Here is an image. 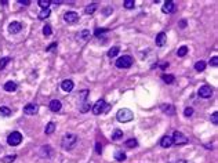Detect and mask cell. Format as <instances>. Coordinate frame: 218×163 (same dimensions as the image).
I'll use <instances>...</instances> for the list:
<instances>
[{
	"label": "cell",
	"mask_w": 218,
	"mask_h": 163,
	"mask_svg": "<svg viewBox=\"0 0 218 163\" xmlns=\"http://www.w3.org/2000/svg\"><path fill=\"white\" fill-rule=\"evenodd\" d=\"M50 14H51L50 9L43 10V11H41L40 14H39V19H46V18H48V17H50Z\"/></svg>",
	"instance_id": "25"
},
{
	"label": "cell",
	"mask_w": 218,
	"mask_h": 163,
	"mask_svg": "<svg viewBox=\"0 0 218 163\" xmlns=\"http://www.w3.org/2000/svg\"><path fill=\"white\" fill-rule=\"evenodd\" d=\"M123 4H124V7H126V9L131 10V9H134L135 1H134V0H124V1H123Z\"/></svg>",
	"instance_id": "31"
},
{
	"label": "cell",
	"mask_w": 218,
	"mask_h": 163,
	"mask_svg": "<svg viewBox=\"0 0 218 163\" xmlns=\"http://www.w3.org/2000/svg\"><path fill=\"white\" fill-rule=\"evenodd\" d=\"M15 158H17V155H7V156L3 158V163H13L15 160Z\"/></svg>",
	"instance_id": "33"
},
{
	"label": "cell",
	"mask_w": 218,
	"mask_h": 163,
	"mask_svg": "<svg viewBox=\"0 0 218 163\" xmlns=\"http://www.w3.org/2000/svg\"><path fill=\"white\" fill-rule=\"evenodd\" d=\"M137 145H138V141L135 138H130L126 141V147H128V148H135Z\"/></svg>",
	"instance_id": "28"
},
{
	"label": "cell",
	"mask_w": 218,
	"mask_h": 163,
	"mask_svg": "<svg viewBox=\"0 0 218 163\" xmlns=\"http://www.w3.org/2000/svg\"><path fill=\"white\" fill-rule=\"evenodd\" d=\"M79 36H80V39H83V40H87L88 36H90V31L84 29V31H82L80 33H79Z\"/></svg>",
	"instance_id": "35"
},
{
	"label": "cell",
	"mask_w": 218,
	"mask_h": 163,
	"mask_svg": "<svg viewBox=\"0 0 218 163\" xmlns=\"http://www.w3.org/2000/svg\"><path fill=\"white\" fill-rule=\"evenodd\" d=\"M195 69L197 72H203L206 69V62L204 61H197V62L195 64Z\"/></svg>",
	"instance_id": "21"
},
{
	"label": "cell",
	"mask_w": 218,
	"mask_h": 163,
	"mask_svg": "<svg viewBox=\"0 0 218 163\" xmlns=\"http://www.w3.org/2000/svg\"><path fill=\"white\" fill-rule=\"evenodd\" d=\"M160 145L163 147V148H170L171 145H173V140H171V137L170 136H164L162 140H160Z\"/></svg>",
	"instance_id": "15"
},
{
	"label": "cell",
	"mask_w": 218,
	"mask_h": 163,
	"mask_svg": "<svg viewBox=\"0 0 218 163\" xmlns=\"http://www.w3.org/2000/svg\"><path fill=\"white\" fill-rule=\"evenodd\" d=\"M21 29H22V25L19 22H17V21H13V22L9 25L10 33H18V32H21Z\"/></svg>",
	"instance_id": "11"
},
{
	"label": "cell",
	"mask_w": 218,
	"mask_h": 163,
	"mask_svg": "<svg viewBox=\"0 0 218 163\" xmlns=\"http://www.w3.org/2000/svg\"><path fill=\"white\" fill-rule=\"evenodd\" d=\"M180 26H181V28H185V26H186V21H181V22H180Z\"/></svg>",
	"instance_id": "43"
},
{
	"label": "cell",
	"mask_w": 218,
	"mask_h": 163,
	"mask_svg": "<svg viewBox=\"0 0 218 163\" xmlns=\"http://www.w3.org/2000/svg\"><path fill=\"white\" fill-rule=\"evenodd\" d=\"M95 151H97V154H101V152H102V145H101L100 142L95 144Z\"/></svg>",
	"instance_id": "41"
},
{
	"label": "cell",
	"mask_w": 218,
	"mask_h": 163,
	"mask_svg": "<svg viewBox=\"0 0 218 163\" xmlns=\"http://www.w3.org/2000/svg\"><path fill=\"white\" fill-rule=\"evenodd\" d=\"M50 0H39V1H37V4L40 6L41 9L43 10H46V9H48V7H50Z\"/></svg>",
	"instance_id": "29"
},
{
	"label": "cell",
	"mask_w": 218,
	"mask_h": 163,
	"mask_svg": "<svg viewBox=\"0 0 218 163\" xmlns=\"http://www.w3.org/2000/svg\"><path fill=\"white\" fill-rule=\"evenodd\" d=\"M197 94H199V97H202V98H210V97L213 95V89L210 86H207V84H204V86H202L199 89Z\"/></svg>",
	"instance_id": "7"
},
{
	"label": "cell",
	"mask_w": 218,
	"mask_h": 163,
	"mask_svg": "<svg viewBox=\"0 0 218 163\" xmlns=\"http://www.w3.org/2000/svg\"><path fill=\"white\" fill-rule=\"evenodd\" d=\"M162 109H163L166 113H168V115H174V112H175L171 105H163V107H162Z\"/></svg>",
	"instance_id": "32"
},
{
	"label": "cell",
	"mask_w": 218,
	"mask_h": 163,
	"mask_svg": "<svg viewBox=\"0 0 218 163\" xmlns=\"http://www.w3.org/2000/svg\"><path fill=\"white\" fill-rule=\"evenodd\" d=\"M174 10H175V4H174V1H166L162 7V11L166 14H171L174 13Z\"/></svg>",
	"instance_id": "10"
},
{
	"label": "cell",
	"mask_w": 218,
	"mask_h": 163,
	"mask_svg": "<svg viewBox=\"0 0 218 163\" xmlns=\"http://www.w3.org/2000/svg\"><path fill=\"white\" fill-rule=\"evenodd\" d=\"M21 141H22V134H21L19 132H13L9 137H7V142H9V145H11V147L19 145L21 144Z\"/></svg>",
	"instance_id": "5"
},
{
	"label": "cell",
	"mask_w": 218,
	"mask_h": 163,
	"mask_svg": "<svg viewBox=\"0 0 218 163\" xmlns=\"http://www.w3.org/2000/svg\"><path fill=\"white\" fill-rule=\"evenodd\" d=\"M184 113H185V116H192L193 115V108H185V111H184Z\"/></svg>",
	"instance_id": "39"
},
{
	"label": "cell",
	"mask_w": 218,
	"mask_h": 163,
	"mask_svg": "<svg viewBox=\"0 0 218 163\" xmlns=\"http://www.w3.org/2000/svg\"><path fill=\"white\" fill-rule=\"evenodd\" d=\"M186 53H188V47H186V46H181V47L178 49V51H177L178 57H185Z\"/></svg>",
	"instance_id": "30"
},
{
	"label": "cell",
	"mask_w": 218,
	"mask_h": 163,
	"mask_svg": "<svg viewBox=\"0 0 218 163\" xmlns=\"http://www.w3.org/2000/svg\"><path fill=\"white\" fill-rule=\"evenodd\" d=\"M210 65H211V66H217V65H218V57H217V55L210 59Z\"/></svg>",
	"instance_id": "38"
},
{
	"label": "cell",
	"mask_w": 218,
	"mask_h": 163,
	"mask_svg": "<svg viewBox=\"0 0 218 163\" xmlns=\"http://www.w3.org/2000/svg\"><path fill=\"white\" fill-rule=\"evenodd\" d=\"M115 158H116L118 162H123V160H126V154L122 152V151H118V152L115 154Z\"/></svg>",
	"instance_id": "26"
},
{
	"label": "cell",
	"mask_w": 218,
	"mask_h": 163,
	"mask_svg": "<svg viewBox=\"0 0 218 163\" xmlns=\"http://www.w3.org/2000/svg\"><path fill=\"white\" fill-rule=\"evenodd\" d=\"M108 29H105V28H97L95 32H94V35H95L97 37H101L102 35H105V33H108Z\"/></svg>",
	"instance_id": "27"
},
{
	"label": "cell",
	"mask_w": 218,
	"mask_h": 163,
	"mask_svg": "<svg viewBox=\"0 0 218 163\" xmlns=\"http://www.w3.org/2000/svg\"><path fill=\"white\" fill-rule=\"evenodd\" d=\"M51 33H53L51 26H50V25H46V26L43 28V35H44V36H50Z\"/></svg>",
	"instance_id": "36"
},
{
	"label": "cell",
	"mask_w": 218,
	"mask_h": 163,
	"mask_svg": "<svg viewBox=\"0 0 218 163\" xmlns=\"http://www.w3.org/2000/svg\"><path fill=\"white\" fill-rule=\"evenodd\" d=\"M133 65V58L130 55H123L120 58L116 59V66L120 69H126V68H130Z\"/></svg>",
	"instance_id": "4"
},
{
	"label": "cell",
	"mask_w": 218,
	"mask_h": 163,
	"mask_svg": "<svg viewBox=\"0 0 218 163\" xmlns=\"http://www.w3.org/2000/svg\"><path fill=\"white\" fill-rule=\"evenodd\" d=\"M57 50V43H51L47 49H46V51H55Z\"/></svg>",
	"instance_id": "40"
},
{
	"label": "cell",
	"mask_w": 218,
	"mask_h": 163,
	"mask_svg": "<svg viewBox=\"0 0 218 163\" xmlns=\"http://www.w3.org/2000/svg\"><path fill=\"white\" fill-rule=\"evenodd\" d=\"M171 140H173V144L182 145V144H186V142H188V137H186L184 133H181V132H174Z\"/></svg>",
	"instance_id": "6"
},
{
	"label": "cell",
	"mask_w": 218,
	"mask_h": 163,
	"mask_svg": "<svg viewBox=\"0 0 218 163\" xmlns=\"http://www.w3.org/2000/svg\"><path fill=\"white\" fill-rule=\"evenodd\" d=\"M109 108H110V107H109L104 100H98L95 104H94V107H93V113H94V115H101V113L106 112Z\"/></svg>",
	"instance_id": "3"
},
{
	"label": "cell",
	"mask_w": 218,
	"mask_h": 163,
	"mask_svg": "<svg viewBox=\"0 0 218 163\" xmlns=\"http://www.w3.org/2000/svg\"><path fill=\"white\" fill-rule=\"evenodd\" d=\"M64 19H65V22H68V24H75L79 21V14L75 13V11H66L64 14Z\"/></svg>",
	"instance_id": "8"
},
{
	"label": "cell",
	"mask_w": 218,
	"mask_h": 163,
	"mask_svg": "<svg viewBox=\"0 0 218 163\" xmlns=\"http://www.w3.org/2000/svg\"><path fill=\"white\" fill-rule=\"evenodd\" d=\"M39 154L43 156V158H51V155H53V151H51V147L50 145H43L40 148V152Z\"/></svg>",
	"instance_id": "12"
},
{
	"label": "cell",
	"mask_w": 218,
	"mask_h": 163,
	"mask_svg": "<svg viewBox=\"0 0 218 163\" xmlns=\"http://www.w3.org/2000/svg\"><path fill=\"white\" fill-rule=\"evenodd\" d=\"M55 130V123L54 122H50L46 124V129H44V133L46 134H53Z\"/></svg>",
	"instance_id": "18"
},
{
	"label": "cell",
	"mask_w": 218,
	"mask_h": 163,
	"mask_svg": "<svg viewBox=\"0 0 218 163\" xmlns=\"http://www.w3.org/2000/svg\"><path fill=\"white\" fill-rule=\"evenodd\" d=\"M162 79H163L164 83H167V84H170V83H173L174 82V75H162Z\"/></svg>",
	"instance_id": "24"
},
{
	"label": "cell",
	"mask_w": 218,
	"mask_h": 163,
	"mask_svg": "<svg viewBox=\"0 0 218 163\" xmlns=\"http://www.w3.org/2000/svg\"><path fill=\"white\" fill-rule=\"evenodd\" d=\"M9 62H10V57H4V58L0 59V71H1V69H4L6 65H7Z\"/></svg>",
	"instance_id": "34"
},
{
	"label": "cell",
	"mask_w": 218,
	"mask_h": 163,
	"mask_svg": "<svg viewBox=\"0 0 218 163\" xmlns=\"http://www.w3.org/2000/svg\"><path fill=\"white\" fill-rule=\"evenodd\" d=\"M18 3L22 6H29L31 4V0H18Z\"/></svg>",
	"instance_id": "42"
},
{
	"label": "cell",
	"mask_w": 218,
	"mask_h": 163,
	"mask_svg": "<svg viewBox=\"0 0 218 163\" xmlns=\"http://www.w3.org/2000/svg\"><path fill=\"white\" fill-rule=\"evenodd\" d=\"M116 118H118L119 122L126 123V122H130V120L134 119V113H133L130 109L123 108V109H120V111L116 113Z\"/></svg>",
	"instance_id": "2"
},
{
	"label": "cell",
	"mask_w": 218,
	"mask_h": 163,
	"mask_svg": "<svg viewBox=\"0 0 218 163\" xmlns=\"http://www.w3.org/2000/svg\"><path fill=\"white\" fill-rule=\"evenodd\" d=\"M61 108H62V104H61V101L53 100V101L50 102V109L53 111V112H58V111H61Z\"/></svg>",
	"instance_id": "17"
},
{
	"label": "cell",
	"mask_w": 218,
	"mask_h": 163,
	"mask_svg": "<svg viewBox=\"0 0 218 163\" xmlns=\"http://www.w3.org/2000/svg\"><path fill=\"white\" fill-rule=\"evenodd\" d=\"M4 90L9 91V93H13V91L17 90V83L13 80H9L4 83Z\"/></svg>",
	"instance_id": "16"
},
{
	"label": "cell",
	"mask_w": 218,
	"mask_h": 163,
	"mask_svg": "<svg viewBox=\"0 0 218 163\" xmlns=\"http://www.w3.org/2000/svg\"><path fill=\"white\" fill-rule=\"evenodd\" d=\"M119 51H120V47L115 46V47H112V49L108 51V55L110 57V58H113V57H116V55L119 54Z\"/></svg>",
	"instance_id": "22"
},
{
	"label": "cell",
	"mask_w": 218,
	"mask_h": 163,
	"mask_svg": "<svg viewBox=\"0 0 218 163\" xmlns=\"http://www.w3.org/2000/svg\"><path fill=\"white\" fill-rule=\"evenodd\" d=\"M11 115V109L7 108V107H0V116H3V118H7Z\"/></svg>",
	"instance_id": "19"
},
{
	"label": "cell",
	"mask_w": 218,
	"mask_h": 163,
	"mask_svg": "<svg viewBox=\"0 0 218 163\" xmlns=\"http://www.w3.org/2000/svg\"><path fill=\"white\" fill-rule=\"evenodd\" d=\"M211 122H213V124H218V112H214L211 115Z\"/></svg>",
	"instance_id": "37"
},
{
	"label": "cell",
	"mask_w": 218,
	"mask_h": 163,
	"mask_svg": "<svg viewBox=\"0 0 218 163\" xmlns=\"http://www.w3.org/2000/svg\"><path fill=\"white\" fill-rule=\"evenodd\" d=\"M73 82L72 80H69V79H66V80H62V83H61V87H62V90L64 91H72L73 90Z\"/></svg>",
	"instance_id": "14"
},
{
	"label": "cell",
	"mask_w": 218,
	"mask_h": 163,
	"mask_svg": "<svg viewBox=\"0 0 218 163\" xmlns=\"http://www.w3.org/2000/svg\"><path fill=\"white\" fill-rule=\"evenodd\" d=\"M155 43H156L157 47H163V46L166 44V33H164V32H160L159 35L156 36V39H155Z\"/></svg>",
	"instance_id": "13"
},
{
	"label": "cell",
	"mask_w": 218,
	"mask_h": 163,
	"mask_svg": "<svg viewBox=\"0 0 218 163\" xmlns=\"http://www.w3.org/2000/svg\"><path fill=\"white\" fill-rule=\"evenodd\" d=\"M95 10H97V4H95V3H93L91 6H87L86 9H84V13L90 15V14H94V11H95Z\"/></svg>",
	"instance_id": "23"
},
{
	"label": "cell",
	"mask_w": 218,
	"mask_h": 163,
	"mask_svg": "<svg viewBox=\"0 0 218 163\" xmlns=\"http://www.w3.org/2000/svg\"><path fill=\"white\" fill-rule=\"evenodd\" d=\"M37 111H39V107H37V104H35V102H29V104H26L25 107H24V113H26V115H36Z\"/></svg>",
	"instance_id": "9"
},
{
	"label": "cell",
	"mask_w": 218,
	"mask_h": 163,
	"mask_svg": "<svg viewBox=\"0 0 218 163\" xmlns=\"http://www.w3.org/2000/svg\"><path fill=\"white\" fill-rule=\"evenodd\" d=\"M123 138V132L122 130H119V129H116L113 132V134H112V140L113 141H119Z\"/></svg>",
	"instance_id": "20"
},
{
	"label": "cell",
	"mask_w": 218,
	"mask_h": 163,
	"mask_svg": "<svg viewBox=\"0 0 218 163\" xmlns=\"http://www.w3.org/2000/svg\"><path fill=\"white\" fill-rule=\"evenodd\" d=\"M77 141V137L72 133H66L64 137H62V147H64V149H72L75 144H76Z\"/></svg>",
	"instance_id": "1"
}]
</instances>
